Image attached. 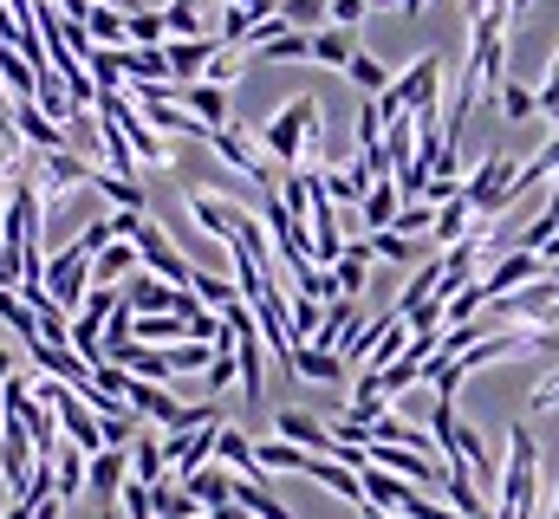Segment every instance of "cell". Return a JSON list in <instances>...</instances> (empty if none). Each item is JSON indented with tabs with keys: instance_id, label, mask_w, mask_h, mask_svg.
<instances>
[{
	"instance_id": "1",
	"label": "cell",
	"mask_w": 559,
	"mask_h": 519,
	"mask_svg": "<svg viewBox=\"0 0 559 519\" xmlns=\"http://www.w3.org/2000/svg\"><path fill=\"white\" fill-rule=\"evenodd\" d=\"M540 507V442L534 429H508V468H501V519H534Z\"/></svg>"
},
{
	"instance_id": "2",
	"label": "cell",
	"mask_w": 559,
	"mask_h": 519,
	"mask_svg": "<svg viewBox=\"0 0 559 519\" xmlns=\"http://www.w3.org/2000/svg\"><path fill=\"white\" fill-rule=\"evenodd\" d=\"M312 130H325L319 98H286L267 124H254V136H261V149L280 156L286 169H306V136H312Z\"/></svg>"
},
{
	"instance_id": "3",
	"label": "cell",
	"mask_w": 559,
	"mask_h": 519,
	"mask_svg": "<svg viewBox=\"0 0 559 519\" xmlns=\"http://www.w3.org/2000/svg\"><path fill=\"white\" fill-rule=\"evenodd\" d=\"M92 248L72 234L66 248H52V266H46V292H52V305H66V312H79L85 305V292H92Z\"/></svg>"
},
{
	"instance_id": "4",
	"label": "cell",
	"mask_w": 559,
	"mask_h": 519,
	"mask_svg": "<svg viewBox=\"0 0 559 519\" xmlns=\"http://www.w3.org/2000/svg\"><path fill=\"white\" fill-rule=\"evenodd\" d=\"M92 176H98V169H92L79 149H52V156H39V162H33V176H26V182L39 189V202H46V215H52L72 189H92Z\"/></svg>"
},
{
	"instance_id": "5",
	"label": "cell",
	"mask_w": 559,
	"mask_h": 519,
	"mask_svg": "<svg viewBox=\"0 0 559 519\" xmlns=\"http://www.w3.org/2000/svg\"><path fill=\"white\" fill-rule=\"evenodd\" d=\"M209 149L228 162V169H241L248 182H261V195H274V169H261V143H254V124H222V130H209Z\"/></svg>"
},
{
	"instance_id": "6",
	"label": "cell",
	"mask_w": 559,
	"mask_h": 519,
	"mask_svg": "<svg viewBox=\"0 0 559 519\" xmlns=\"http://www.w3.org/2000/svg\"><path fill=\"white\" fill-rule=\"evenodd\" d=\"M365 455H371V468H384V474H397V481H411V487H442V481H449V468H442L436 455H417V448L371 442Z\"/></svg>"
},
{
	"instance_id": "7",
	"label": "cell",
	"mask_w": 559,
	"mask_h": 519,
	"mask_svg": "<svg viewBox=\"0 0 559 519\" xmlns=\"http://www.w3.org/2000/svg\"><path fill=\"white\" fill-rule=\"evenodd\" d=\"M189 215H195V228H202L209 241H222V248H235V234H241V221H248V208L228 202V195H215V189H189Z\"/></svg>"
},
{
	"instance_id": "8",
	"label": "cell",
	"mask_w": 559,
	"mask_h": 519,
	"mask_svg": "<svg viewBox=\"0 0 559 519\" xmlns=\"http://www.w3.org/2000/svg\"><path fill=\"white\" fill-rule=\"evenodd\" d=\"M534 279H547V260L527 254V248H508V254L481 273V292H488V305H495V299H508V292H521V286H534Z\"/></svg>"
},
{
	"instance_id": "9",
	"label": "cell",
	"mask_w": 559,
	"mask_h": 519,
	"mask_svg": "<svg viewBox=\"0 0 559 519\" xmlns=\"http://www.w3.org/2000/svg\"><path fill=\"white\" fill-rule=\"evenodd\" d=\"M124 487H131V448H98V455L85 461V494L105 500V507H118Z\"/></svg>"
},
{
	"instance_id": "10",
	"label": "cell",
	"mask_w": 559,
	"mask_h": 519,
	"mask_svg": "<svg viewBox=\"0 0 559 519\" xmlns=\"http://www.w3.org/2000/svg\"><path fill=\"white\" fill-rule=\"evenodd\" d=\"M274 435H280V442H293V448H306V455H338V435H332L325 422H312L306 409H280Z\"/></svg>"
},
{
	"instance_id": "11",
	"label": "cell",
	"mask_w": 559,
	"mask_h": 519,
	"mask_svg": "<svg viewBox=\"0 0 559 519\" xmlns=\"http://www.w3.org/2000/svg\"><path fill=\"white\" fill-rule=\"evenodd\" d=\"M182 494H195V507L202 514H222V507H235V474L222 468V461H209L202 474H189V481H176Z\"/></svg>"
},
{
	"instance_id": "12",
	"label": "cell",
	"mask_w": 559,
	"mask_h": 519,
	"mask_svg": "<svg viewBox=\"0 0 559 519\" xmlns=\"http://www.w3.org/2000/svg\"><path fill=\"white\" fill-rule=\"evenodd\" d=\"M371 234H352L345 241V254L332 266V279H338V299H365V279H371Z\"/></svg>"
},
{
	"instance_id": "13",
	"label": "cell",
	"mask_w": 559,
	"mask_h": 519,
	"mask_svg": "<svg viewBox=\"0 0 559 519\" xmlns=\"http://www.w3.org/2000/svg\"><path fill=\"white\" fill-rule=\"evenodd\" d=\"M13 130H20V143L26 149H39V156H52V149H66V130L52 124L46 111H39V98H26V105H13Z\"/></svg>"
},
{
	"instance_id": "14",
	"label": "cell",
	"mask_w": 559,
	"mask_h": 519,
	"mask_svg": "<svg viewBox=\"0 0 559 519\" xmlns=\"http://www.w3.org/2000/svg\"><path fill=\"white\" fill-rule=\"evenodd\" d=\"M182 292H189V286H163V279L138 273V279L124 286V305H131L138 318H163V312H176V305H182Z\"/></svg>"
},
{
	"instance_id": "15",
	"label": "cell",
	"mask_w": 559,
	"mask_h": 519,
	"mask_svg": "<svg viewBox=\"0 0 559 519\" xmlns=\"http://www.w3.org/2000/svg\"><path fill=\"white\" fill-rule=\"evenodd\" d=\"M85 33H92V46H105V52H118V46H131V13H118V7H105V0H92L85 13Z\"/></svg>"
},
{
	"instance_id": "16",
	"label": "cell",
	"mask_w": 559,
	"mask_h": 519,
	"mask_svg": "<svg viewBox=\"0 0 559 519\" xmlns=\"http://www.w3.org/2000/svg\"><path fill=\"white\" fill-rule=\"evenodd\" d=\"M138 266H143L138 241H111L105 254L92 260V286H124V279H138Z\"/></svg>"
},
{
	"instance_id": "17",
	"label": "cell",
	"mask_w": 559,
	"mask_h": 519,
	"mask_svg": "<svg viewBox=\"0 0 559 519\" xmlns=\"http://www.w3.org/2000/svg\"><path fill=\"white\" fill-rule=\"evenodd\" d=\"M397 215H404L397 182H378V189L365 195V208H358V228H365V234H384V228H397Z\"/></svg>"
},
{
	"instance_id": "18",
	"label": "cell",
	"mask_w": 559,
	"mask_h": 519,
	"mask_svg": "<svg viewBox=\"0 0 559 519\" xmlns=\"http://www.w3.org/2000/svg\"><path fill=\"white\" fill-rule=\"evenodd\" d=\"M319 325H325V305L306 299V292H293L286 299V338H293V351L299 345H319Z\"/></svg>"
},
{
	"instance_id": "19",
	"label": "cell",
	"mask_w": 559,
	"mask_h": 519,
	"mask_svg": "<svg viewBox=\"0 0 559 519\" xmlns=\"http://www.w3.org/2000/svg\"><path fill=\"white\" fill-rule=\"evenodd\" d=\"M293 377L299 384H338L345 377V358L338 351H319V345H299L293 351Z\"/></svg>"
},
{
	"instance_id": "20",
	"label": "cell",
	"mask_w": 559,
	"mask_h": 519,
	"mask_svg": "<svg viewBox=\"0 0 559 519\" xmlns=\"http://www.w3.org/2000/svg\"><path fill=\"white\" fill-rule=\"evenodd\" d=\"M215 461H222V468H235L241 481H267V474H261V461H254V442H248L241 429H222V435H215Z\"/></svg>"
},
{
	"instance_id": "21",
	"label": "cell",
	"mask_w": 559,
	"mask_h": 519,
	"mask_svg": "<svg viewBox=\"0 0 559 519\" xmlns=\"http://www.w3.org/2000/svg\"><path fill=\"white\" fill-rule=\"evenodd\" d=\"M202 13H209V0H169V7H163V26H169V39H209L215 26H209Z\"/></svg>"
},
{
	"instance_id": "22",
	"label": "cell",
	"mask_w": 559,
	"mask_h": 519,
	"mask_svg": "<svg viewBox=\"0 0 559 519\" xmlns=\"http://www.w3.org/2000/svg\"><path fill=\"white\" fill-rule=\"evenodd\" d=\"M163 474H169L163 442H156V435H138V442H131V481H143V487L156 494V487H163Z\"/></svg>"
},
{
	"instance_id": "23",
	"label": "cell",
	"mask_w": 559,
	"mask_h": 519,
	"mask_svg": "<svg viewBox=\"0 0 559 519\" xmlns=\"http://www.w3.org/2000/svg\"><path fill=\"white\" fill-rule=\"evenodd\" d=\"M358 318H365L358 299H332V305H325V325H319V351H338V345L358 331Z\"/></svg>"
},
{
	"instance_id": "24",
	"label": "cell",
	"mask_w": 559,
	"mask_h": 519,
	"mask_svg": "<svg viewBox=\"0 0 559 519\" xmlns=\"http://www.w3.org/2000/svg\"><path fill=\"white\" fill-rule=\"evenodd\" d=\"M254 461H261V474H306L312 468V455L306 448H293V442H254Z\"/></svg>"
},
{
	"instance_id": "25",
	"label": "cell",
	"mask_w": 559,
	"mask_h": 519,
	"mask_svg": "<svg viewBox=\"0 0 559 519\" xmlns=\"http://www.w3.org/2000/svg\"><path fill=\"white\" fill-rule=\"evenodd\" d=\"M92 189H98L118 215H143V182H138V176H105V169H98V176H92Z\"/></svg>"
},
{
	"instance_id": "26",
	"label": "cell",
	"mask_w": 559,
	"mask_h": 519,
	"mask_svg": "<svg viewBox=\"0 0 559 519\" xmlns=\"http://www.w3.org/2000/svg\"><path fill=\"white\" fill-rule=\"evenodd\" d=\"M345 79L358 85V98H384L397 79H391V65H378L371 52H352V65H345Z\"/></svg>"
},
{
	"instance_id": "27",
	"label": "cell",
	"mask_w": 559,
	"mask_h": 519,
	"mask_svg": "<svg viewBox=\"0 0 559 519\" xmlns=\"http://www.w3.org/2000/svg\"><path fill=\"white\" fill-rule=\"evenodd\" d=\"M85 461H92V455H79L72 442H66V448L52 455V494H59V500H72V494H85Z\"/></svg>"
},
{
	"instance_id": "28",
	"label": "cell",
	"mask_w": 559,
	"mask_h": 519,
	"mask_svg": "<svg viewBox=\"0 0 559 519\" xmlns=\"http://www.w3.org/2000/svg\"><path fill=\"white\" fill-rule=\"evenodd\" d=\"M352 52H358L352 33H338V26H319V33H312V59H319V65H338V72H345Z\"/></svg>"
},
{
	"instance_id": "29",
	"label": "cell",
	"mask_w": 559,
	"mask_h": 519,
	"mask_svg": "<svg viewBox=\"0 0 559 519\" xmlns=\"http://www.w3.org/2000/svg\"><path fill=\"white\" fill-rule=\"evenodd\" d=\"M495 105H501V118H508V124H527V118H540V92H534V85H521V79H508Z\"/></svg>"
},
{
	"instance_id": "30",
	"label": "cell",
	"mask_w": 559,
	"mask_h": 519,
	"mask_svg": "<svg viewBox=\"0 0 559 519\" xmlns=\"http://www.w3.org/2000/svg\"><path fill=\"white\" fill-rule=\"evenodd\" d=\"M85 72H92V85H98V92H124V46H118V52H105V46H92V59H85Z\"/></svg>"
},
{
	"instance_id": "31",
	"label": "cell",
	"mask_w": 559,
	"mask_h": 519,
	"mask_svg": "<svg viewBox=\"0 0 559 519\" xmlns=\"http://www.w3.org/2000/svg\"><path fill=\"white\" fill-rule=\"evenodd\" d=\"M280 20L293 33H319V20H332V0H280Z\"/></svg>"
},
{
	"instance_id": "32",
	"label": "cell",
	"mask_w": 559,
	"mask_h": 519,
	"mask_svg": "<svg viewBox=\"0 0 559 519\" xmlns=\"http://www.w3.org/2000/svg\"><path fill=\"white\" fill-rule=\"evenodd\" d=\"M150 507H156V519H209L202 507H195V494H182V487H169V481L150 494Z\"/></svg>"
},
{
	"instance_id": "33",
	"label": "cell",
	"mask_w": 559,
	"mask_h": 519,
	"mask_svg": "<svg viewBox=\"0 0 559 519\" xmlns=\"http://www.w3.org/2000/svg\"><path fill=\"white\" fill-rule=\"evenodd\" d=\"M481 312H488V292H481V279H475L468 292H455V299H449V331H455V325H475Z\"/></svg>"
},
{
	"instance_id": "34",
	"label": "cell",
	"mask_w": 559,
	"mask_h": 519,
	"mask_svg": "<svg viewBox=\"0 0 559 519\" xmlns=\"http://www.w3.org/2000/svg\"><path fill=\"white\" fill-rule=\"evenodd\" d=\"M131 46H169V26H163L156 7H138L131 13Z\"/></svg>"
},
{
	"instance_id": "35",
	"label": "cell",
	"mask_w": 559,
	"mask_h": 519,
	"mask_svg": "<svg viewBox=\"0 0 559 519\" xmlns=\"http://www.w3.org/2000/svg\"><path fill=\"white\" fill-rule=\"evenodd\" d=\"M241 65H248V52H235V46H222V52L209 59V79H202V85H222V92H228V85L241 79Z\"/></svg>"
},
{
	"instance_id": "36",
	"label": "cell",
	"mask_w": 559,
	"mask_h": 519,
	"mask_svg": "<svg viewBox=\"0 0 559 519\" xmlns=\"http://www.w3.org/2000/svg\"><path fill=\"white\" fill-rule=\"evenodd\" d=\"M215 364V345H176L169 351V377H189V371H209Z\"/></svg>"
},
{
	"instance_id": "37",
	"label": "cell",
	"mask_w": 559,
	"mask_h": 519,
	"mask_svg": "<svg viewBox=\"0 0 559 519\" xmlns=\"http://www.w3.org/2000/svg\"><path fill=\"white\" fill-rule=\"evenodd\" d=\"M371 254L378 260H391V266H417V241H404V234H371Z\"/></svg>"
},
{
	"instance_id": "38",
	"label": "cell",
	"mask_w": 559,
	"mask_h": 519,
	"mask_svg": "<svg viewBox=\"0 0 559 519\" xmlns=\"http://www.w3.org/2000/svg\"><path fill=\"white\" fill-rule=\"evenodd\" d=\"M429 228H436V208H429V202H404V215H397V228H391V234L417 241V234H429Z\"/></svg>"
},
{
	"instance_id": "39",
	"label": "cell",
	"mask_w": 559,
	"mask_h": 519,
	"mask_svg": "<svg viewBox=\"0 0 559 519\" xmlns=\"http://www.w3.org/2000/svg\"><path fill=\"white\" fill-rule=\"evenodd\" d=\"M299 292H306V299H319V305H332V299H338V279H332V266H312V273L299 279Z\"/></svg>"
},
{
	"instance_id": "40",
	"label": "cell",
	"mask_w": 559,
	"mask_h": 519,
	"mask_svg": "<svg viewBox=\"0 0 559 519\" xmlns=\"http://www.w3.org/2000/svg\"><path fill=\"white\" fill-rule=\"evenodd\" d=\"M527 409H534V415H559V371H547V377L534 384V396H527Z\"/></svg>"
},
{
	"instance_id": "41",
	"label": "cell",
	"mask_w": 559,
	"mask_h": 519,
	"mask_svg": "<svg viewBox=\"0 0 559 519\" xmlns=\"http://www.w3.org/2000/svg\"><path fill=\"white\" fill-rule=\"evenodd\" d=\"M365 7H371V0H332V26H338V33H358Z\"/></svg>"
},
{
	"instance_id": "42",
	"label": "cell",
	"mask_w": 559,
	"mask_h": 519,
	"mask_svg": "<svg viewBox=\"0 0 559 519\" xmlns=\"http://www.w3.org/2000/svg\"><path fill=\"white\" fill-rule=\"evenodd\" d=\"M33 519H66V500H59V494H52V500H39V507H33Z\"/></svg>"
},
{
	"instance_id": "43",
	"label": "cell",
	"mask_w": 559,
	"mask_h": 519,
	"mask_svg": "<svg viewBox=\"0 0 559 519\" xmlns=\"http://www.w3.org/2000/svg\"><path fill=\"white\" fill-rule=\"evenodd\" d=\"M7 377H13V351L0 345V384H7Z\"/></svg>"
},
{
	"instance_id": "44",
	"label": "cell",
	"mask_w": 559,
	"mask_h": 519,
	"mask_svg": "<svg viewBox=\"0 0 559 519\" xmlns=\"http://www.w3.org/2000/svg\"><path fill=\"white\" fill-rule=\"evenodd\" d=\"M547 162H554V176H559V130H554V143H547Z\"/></svg>"
},
{
	"instance_id": "45",
	"label": "cell",
	"mask_w": 559,
	"mask_h": 519,
	"mask_svg": "<svg viewBox=\"0 0 559 519\" xmlns=\"http://www.w3.org/2000/svg\"><path fill=\"white\" fill-rule=\"evenodd\" d=\"M547 215L559 221V176H554V195H547Z\"/></svg>"
},
{
	"instance_id": "46",
	"label": "cell",
	"mask_w": 559,
	"mask_h": 519,
	"mask_svg": "<svg viewBox=\"0 0 559 519\" xmlns=\"http://www.w3.org/2000/svg\"><path fill=\"white\" fill-rule=\"evenodd\" d=\"M7 519H33V507H20V500H13V507H7Z\"/></svg>"
},
{
	"instance_id": "47",
	"label": "cell",
	"mask_w": 559,
	"mask_h": 519,
	"mask_svg": "<svg viewBox=\"0 0 559 519\" xmlns=\"http://www.w3.org/2000/svg\"><path fill=\"white\" fill-rule=\"evenodd\" d=\"M397 7H404V13H423V7H429V0H397Z\"/></svg>"
},
{
	"instance_id": "48",
	"label": "cell",
	"mask_w": 559,
	"mask_h": 519,
	"mask_svg": "<svg viewBox=\"0 0 559 519\" xmlns=\"http://www.w3.org/2000/svg\"><path fill=\"white\" fill-rule=\"evenodd\" d=\"M547 519H559V494H554V514H547Z\"/></svg>"
},
{
	"instance_id": "49",
	"label": "cell",
	"mask_w": 559,
	"mask_h": 519,
	"mask_svg": "<svg viewBox=\"0 0 559 519\" xmlns=\"http://www.w3.org/2000/svg\"><path fill=\"white\" fill-rule=\"evenodd\" d=\"M0 435H7V409H0Z\"/></svg>"
}]
</instances>
